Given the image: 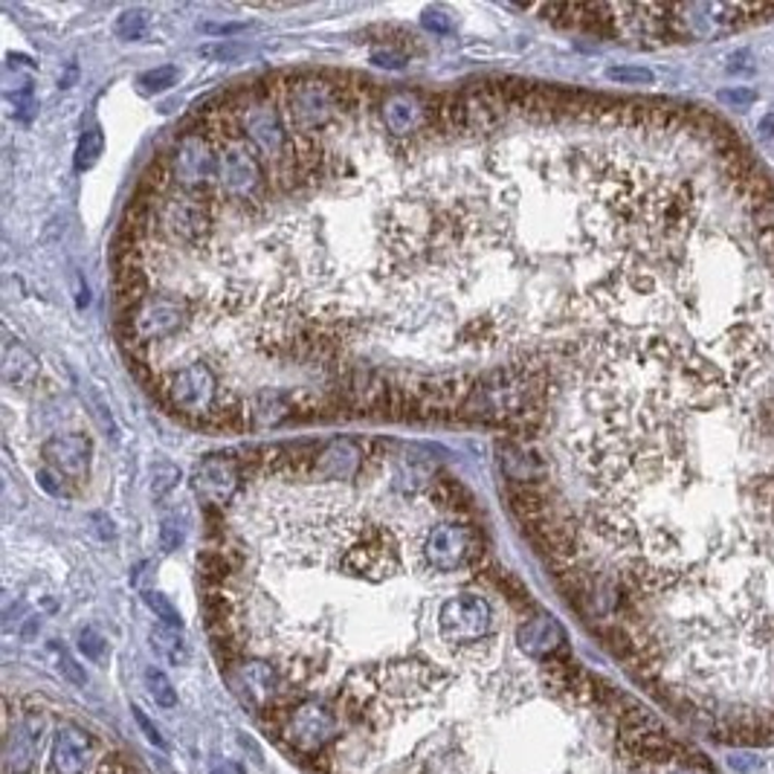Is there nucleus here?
I'll list each match as a JSON object with an SVG mask.
<instances>
[{
	"instance_id": "38",
	"label": "nucleus",
	"mask_w": 774,
	"mask_h": 774,
	"mask_svg": "<svg viewBox=\"0 0 774 774\" xmlns=\"http://www.w3.org/2000/svg\"><path fill=\"white\" fill-rule=\"evenodd\" d=\"M372 59V64L374 67H380V70H400V67H407V61H409V55L400 47H377V50L369 55Z\"/></svg>"
},
{
	"instance_id": "34",
	"label": "nucleus",
	"mask_w": 774,
	"mask_h": 774,
	"mask_svg": "<svg viewBox=\"0 0 774 774\" xmlns=\"http://www.w3.org/2000/svg\"><path fill=\"white\" fill-rule=\"evenodd\" d=\"M35 478H38V487H41L43 494L55 496V499H67V496H73V482L61 476V473H55L52 467H41L38 473H35Z\"/></svg>"
},
{
	"instance_id": "6",
	"label": "nucleus",
	"mask_w": 774,
	"mask_h": 774,
	"mask_svg": "<svg viewBox=\"0 0 774 774\" xmlns=\"http://www.w3.org/2000/svg\"><path fill=\"white\" fill-rule=\"evenodd\" d=\"M421 557L433 572H459L464 565L482 560V534L470 528L467 522H438L426 530L424 542H421Z\"/></svg>"
},
{
	"instance_id": "35",
	"label": "nucleus",
	"mask_w": 774,
	"mask_h": 774,
	"mask_svg": "<svg viewBox=\"0 0 774 774\" xmlns=\"http://www.w3.org/2000/svg\"><path fill=\"white\" fill-rule=\"evenodd\" d=\"M142 600H146L148 609H151V612L160 617V624L180 629V624H183L180 615H177V609L172 607V600L165 598V595H160V591H146V595H142Z\"/></svg>"
},
{
	"instance_id": "29",
	"label": "nucleus",
	"mask_w": 774,
	"mask_h": 774,
	"mask_svg": "<svg viewBox=\"0 0 774 774\" xmlns=\"http://www.w3.org/2000/svg\"><path fill=\"white\" fill-rule=\"evenodd\" d=\"M287 415H294V403L287 395H276V391H261L259 398L250 403V421L252 426H273L278 421H285Z\"/></svg>"
},
{
	"instance_id": "12",
	"label": "nucleus",
	"mask_w": 774,
	"mask_h": 774,
	"mask_svg": "<svg viewBox=\"0 0 774 774\" xmlns=\"http://www.w3.org/2000/svg\"><path fill=\"white\" fill-rule=\"evenodd\" d=\"M241 134L244 139L255 148V154L261 160H267L270 165L278 163L282 154L287 151L285 130H282V120H278V104L259 93L241 113Z\"/></svg>"
},
{
	"instance_id": "45",
	"label": "nucleus",
	"mask_w": 774,
	"mask_h": 774,
	"mask_svg": "<svg viewBox=\"0 0 774 774\" xmlns=\"http://www.w3.org/2000/svg\"><path fill=\"white\" fill-rule=\"evenodd\" d=\"M93 522L99 525V528H102V539H111L113 537V525H111V520L104 516V513H96Z\"/></svg>"
},
{
	"instance_id": "8",
	"label": "nucleus",
	"mask_w": 774,
	"mask_h": 774,
	"mask_svg": "<svg viewBox=\"0 0 774 774\" xmlns=\"http://www.w3.org/2000/svg\"><path fill=\"white\" fill-rule=\"evenodd\" d=\"M342 572L357 580H386L398 572V546L386 528H372L354 534L348 548L342 551Z\"/></svg>"
},
{
	"instance_id": "9",
	"label": "nucleus",
	"mask_w": 774,
	"mask_h": 774,
	"mask_svg": "<svg viewBox=\"0 0 774 774\" xmlns=\"http://www.w3.org/2000/svg\"><path fill=\"white\" fill-rule=\"evenodd\" d=\"M217 186L241 203L259 198L264 186V168H261V157L247 139L235 137L217 146Z\"/></svg>"
},
{
	"instance_id": "40",
	"label": "nucleus",
	"mask_w": 774,
	"mask_h": 774,
	"mask_svg": "<svg viewBox=\"0 0 774 774\" xmlns=\"http://www.w3.org/2000/svg\"><path fill=\"white\" fill-rule=\"evenodd\" d=\"M90 407H93V417H96V424H99V429H102L111 441H116L120 438V429H116V421H113V415H111V407L104 403L99 395H90Z\"/></svg>"
},
{
	"instance_id": "37",
	"label": "nucleus",
	"mask_w": 774,
	"mask_h": 774,
	"mask_svg": "<svg viewBox=\"0 0 774 774\" xmlns=\"http://www.w3.org/2000/svg\"><path fill=\"white\" fill-rule=\"evenodd\" d=\"M183 520L177 516V513H168L163 522H160V548H163L165 554H172V551H177L183 542Z\"/></svg>"
},
{
	"instance_id": "18",
	"label": "nucleus",
	"mask_w": 774,
	"mask_h": 774,
	"mask_svg": "<svg viewBox=\"0 0 774 774\" xmlns=\"http://www.w3.org/2000/svg\"><path fill=\"white\" fill-rule=\"evenodd\" d=\"M43 728H47V722H43L41 713H26L24 720L9 728L7 751H3V772L26 774L33 769L38 754H41Z\"/></svg>"
},
{
	"instance_id": "7",
	"label": "nucleus",
	"mask_w": 774,
	"mask_h": 774,
	"mask_svg": "<svg viewBox=\"0 0 774 774\" xmlns=\"http://www.w3.org/2000/svg\"><path fill=\"white\" fill-rule=\"evenodd\" d=\"M189 313L180 302L172 299H146L139 304L137 311L122 313L120 325V339L125 342V348H146L148 342L165 339L177 334L186 325Z\"/></svg>"
},
{
	"instance_id": "4",
	"label": "nucleus",
	"mask_w": 774,
	"mask_h": 774,
	"mask_svg": "<svg viewBox=\"0 0 774 774\" xmlns=\"http://www.w3.org/2000/svg\"><path fill=\"white\" fill-rule=\"evenodd\" d=\"M168 412L195 426H207L209 415L221 403L217 374L207 363H191L165 377V389L157 395Z\"/></svg>"
},
{
	"instance_id": "14",
	"label": "nucleus",
	"mask_w": 774,
	"mask_h": 774,
	"mask_svg": "<svg viewBox=\"0 0 774 774\" xmlns=\"http://www.w3.org/2000/svg\"><path fill=\"white\" fill-rule=\"evenodd\" d=\"M496 461H499V470L508 478V485L542 487L551 494V464L537 444L499 441L496 444Z\"/></svg>"
},
{
	"instance_id": "23",
	"label": "nucleus",
	"mask_w": 774,
	"mask_h": 774,
	"mask_svg": "<svg viewBox=\"0 0 774 774\" xmlns=\"http://www.w3.org/2000/svg\"><path fill=\"white\" fill-rule=\"evenodd\" d=\"M0 372L3 380L15 389H29L38 377H41V363L33 354V348H26L21 339H7L3 357H0Z\"/></svg>"
},
{
	"instance_id": "25",
	"label": "nucleus",
	"mask_w": 774,
	"mask_h": 774,
	"mask_svg": "<svg viewBox=\"0 0 774 774\" xmlns=\"http://www.w3.org/2000/svg\"><path fill=\"white\" fill-rule=\"evenodd\" d=\"M238 678H241L244 685L250 687L252 699H255L259 704H267L276 699L278 670L273 667L270 661H264V659L244 661L241 667H238Z\"/></svg>"
},
{
	"instance_id": "17",
	"label": "nucleus",
	"mask_w": 774,
	"mask_h": 774,
	"mask_svg": "<svg viewBox=\"0 0 774 774\" xmlns=\"http://www.w3.org/2000/svg\"><path fill=\"white\" fill-rule=\"evenodd\" d=\"M41 455L47 461V467H52L55 473H61L64 478H70L73 485L87 478L90 473V461H93V447L90 438L78 433L55 435L41 447Z\"/></svg>"
},
{
	"instance_id": "36",
	"label": "nucleus",
	"mask_w": 774,
	"mask_h": 774,
	"mask_svg": "<svg viewBox=\"0 0 774 774\" xmlns=\"http://www.w3.org/2000/svg\"><path fill=\"white\" fill-rule=\"evenodd\" d=\"M177 482H180V470L174 467L172 461H163V464H157V467L151 470V494H154L157 499L168 494Z\"/></svg>"
},
{
	"instance_id": "28",
	"label": "nucleus",
	"mask_w": 774,
	"mask_h": 774,
	"mask_svg": "<svg viewBox=\"0 0 774 774\" xmlns=\"http://www.w3.org/2000/svg\"><path fill=\"white\" fill-rule=\"evenodd\" d=\"M148 644H151V650H154L160 659L174 664V667H183V664L189 661V644H186V638L180 635V629H174V626L157 624L154 629L148 633Z\"/></svg>"
},
{
	"instance_id": "44",
	"label": "nucleus",
	"mask_w": 774,
	"mask_h": 774,
	"mask_svg": "<svg viewBox=\"0 0 774 774\" xmlns=\"http://www.w3.org/2000/svg\"><path fill=\"white\" fill-rule=\"evenodd\" d=\"M99 774H130V769H125V765L120 763V760H104L102 769H99Z\"/></svg>"
},
{
	"instance_id": "20",
	"label": "nucleus",
	"mask_w": 774,
	"mask_h": 774,
	"mask_svg": "<svg viewBox=\"0 0 774 774\" xmlns=\"http://www.w3.org/2000/svg\"><path fill=\"white\" fill-rule=\"evenodd\" d=\"M96 739L78 725H61L52 737L50 774H87L93 763Z\"/></svg>"
},
{
	"instance_id": "24",
	"label": "nucleus",
	"mask_w": 774,
	"mask_h": 774,
	"mask_svg": "<svg viewBox=\"0 0 774 774\" xmlns=\"http://www.w3.org/2000/svg\"><path fill=\"white\" fill-rule=\"evenodd\" d=\"M429 499H433V504H438L441 511L447 513H455V516H473V511H476V504H473V496H470V490L461 482H455L452 476H435L433 482H429Z\"/></svg>"
},
{
	"instance_id": "13",
	"label": "nucleus",
	"mask_w": 774,
	"mask_h": 774,
	"mask_svg": "<svg viewBox=\"0 0 774 774\" xmlns=\"http://www.w3.org/2000/svg\"><path fill=\"white\" fill-rule=\"evenodd\" d=\"M160 224L183 244H203L212 233V203L203 191H183L165 203Z\"/></svg>"
},
{
	"instance_id": "41",
	"label": "nucleus",
	"mask_w": 774,
	"mask_h": 774,
	"mask_svg": "<svg viewBox=\"0 0 774 774\" xmlns=\"http://www.w3.org/2000/svg\"><path fill=\"white\" fill-rule=\"evenodd\" d=\"M424 26L426 29H433V33H452V21H450V15L447 12H441L438 7H433V9H426L424 12Z\"/></svg>"
},
{
	"instance_id": "19",
	"label": "nucleus",
	"mask_w": 774,
	"mask_h": 774,
	"mask_svg": "<svg viewBox=\"0 0 774 774\" xmlns=\"http://www.w3.org/2000/svg\"><path fill=\"white\" fill-rule=\"evenodd\" d=\"M377 113H380L386 130L398 139H409L412 134L424 128L426 122H433V113L426 111V102L417 93H412V90L386 93L380 99Z\"/></svg>"
},
{
	"instance_id": "1",
	"label": "nucleus",
	"mask_w": 774,
	"mask_h": 774,
	"mask_svg": "<svg viewBox=\"0 0 774 774\" xmlns=\"http://www.w3.org/2000/svg\"><path fill=\"white\" fill-rule=\"evenodd\" d=\"M560 180L572 282L528 354L577 485L554 577L673 720L774 746L772 165L702 104L629 96Z\"/></svg>"
},
{
	"instance_id": "43",
	"label": "nucleus",
	"mask_w": 774,
	"mask_h": 774,
	"mask_svg": "<svg viewBox=\"0 0 774 774\" xmlns=\"http://www.w3.org/2000/svg\"><path fill=\"white\" fill-rule=\"evenodd\" d=\"M134 716H137V722H139V728H142V734H146V737L151 739V742H154V746L163 748V746H165L163 734H160V731L154 728V722L148 720L146 711H139V708H134Z\"/></svg>"
},
{
	"instance_id": "27",
	"label": "nucleus",
	"mask_w": 774,
	"mask_h": 774,
	"mask_svg": "<svg viewBox=\"0 0 774 774\" xmlns=\"http://www.w3.org/2000/svg\"><path fill=\"white\" fill-rule=\"evenodd\" d=\"M433 464L429 452L421 450V447H407L403 455H400L398 464V482L403 490H417V487L429 485V476H433Z\"/></svg>"
},
{
	"instance_id": "32",
	"label": "nucleus",
	"mask_w": 774,
	"mask_h": 774,
	"mask_svg": "<svg viewBox=\"0 0 774 774\" xmlns=\"http://www.w3.org/2000/svg\"><path fill=\"white\" fill-rule=\"evenodd\" d=\"M146 687H148V694L154 696V702L160 704V708H174V704H177V690H174V685L168 682V676H165L163 670L148 667L146 670Z\"/></svg>"
},
{
	"instance_id": "33",
	"label": "nucleus",
	"mask_w": 774,
	"mask_h": 774,
	"mask_svg": "<svg viewBox=\"0 0 774 774\" xmlns=\"http://www.w3.org/2000/svg\"><path fill=\"white\" fill-rule=\"evenodd\" d=\"M146 33L148 12H142V9H128V12H122L120 21H116V35H120L122 41H137V38H142Z\"/></svg>"
},
{
	"instance_id": "22",
	"label": "nucleus",
	"mask_w": 774,
	"mask_h": 774,
	"mask_svg": "<svg viewBox=\"0 0 774 774\" xmlns=\"http://www.w3.org/2000/svg\"><path fill=\"white\" fill-rule=\"evenodd\" d=\"M365 467L363 447L351 438H334L313 459V476L325 482H348Z\"/></svg>"
},
{
	"instance_id": "15",
	"label": "nucleus",
	"mask_w": 774,
	"mask_h": 774,
	"mask_svg": "<svg viewBox=\"0 0 774 774\" xmlns=\"http://www.w3.org/2000/svg\"><path fill=\"white\" fill-rule=\"evenodd\" d=\"M334 734H337V720L320 702L299 704L285 722V739L302 751H320L334 739Z\"/></svg>"
},
{
	"instance_id": "3",
	"label": "nucleus",
	"mask_w": 774,
	"mask_h": 774,
	"mask_svg": "<svg viewBox=\"0 0 774 774\" xmlns=\"http://www.w3.org/2000/svg\"><path fill=\"white\" fill-rule=\"evenodd\" d=\"M287 120L299 134L313 137L342 116L339 111L337 87L325 73H299L290 76L285 96Z\"/></svg>"
},
{
	"instance_id": "5",
	"label": "nucleus",
	"mask_w": 774,
	"mask_h": 774,
	"mask_svg": "<svg viewBox=\"0 0 774 774\" xmlns=\"http://www.w3.org/2000/svg\"><path fill=\"white\" fill-rule=\"evenodd\" d=\"M473 380L461 374H441V377H421L400 389V417L403 421H438L455 415L464 407Z\"/></svg>"
},
{
	"instance_id": "10",
	"label": "nucleus",
	"mask_w": 774,
	"mask_h": 774,
	"mask_svg": "<svg viewBox=\"0 0 774 774\" xmlns=\"http://www.w3.org/2000/svg\"><path fill=\"white\" fill-rule=\"evenodd\" d=\"M438 629L450 644L455 647H470V644L485 641L490 629H494V607L487 603V598L464 591L455 595L441 607L438 612Z\"/></svg>"
},
{
	"instance_id": "30",
	"label": "nucleus",
	"mask_w": 774,
	"mask_h": 774,
	"mask_svg": "<svg viewBox=\"0 0 774 774\" xmlns=\"http://www.w3.org/2000/svg\"><path fill=\"white\" fill-rule=\"evenodd\" d=\"M102 134L99 130H85L82 137H78V146H76V168L78 172H87V168H93L96 160L102 157Z\"/></svg>"
},
{
	"instance_id": "26",
	"label": "nucleus",
	"mask_w": 774,
	"mask_h": 774,
	"mask_svg": "<svg viewBox=\"0 0 774 774\" xmlns=\"http://www.w3.org/2000/svg\"><path fill=\"white\" fill-rule=\"evenodd\" d=\"M113 296H116V308L120 313L137 311L139 304L146 302L148 296V276L142 267H116V278H113Z\"/></svg>"
},
{
	"instance_id": "39",
	"label": "nucleus",
	"mask_w": 774,
	"mask_h": 774,
	"mask_svg": "<svg viewBox=\"0 0 774 774\" xmlns=\"http://www.w3.org/2000/svg\"><path fill=\"white\" fill-rule=\"evenodd\" d=\"M78 650H82V656H87V659L93 661H102L104 652H108V644H104L102 633H96V629H82L78 633Z\"/></svg>"
},
{
	"instance_id": "31",
	"label": "nucleus",
	"mask_w": 774,
	"mask_h": 774,
	"mask_svg": "<svg viewBox=\"0 0 774 774\" xmlns=\"http://www.w3.org/2000/svg\"><path fill=\"white\" fill-rule=\"evenodd\" d=\"M177 78H180V70L174 67V64H163V67L146 70V73L137 78V85L142 87L146 93H163V90L177 85Z\"/></svg>"
},
{
	"instance_id": "16",
	"label": "nucleus",
	"mask_w": 774,
	"mask_h": 774,
	"mask_svg": "<svg viewBox=\"0 0 774 774\" xmlns=\"http://www.w3.org/2000/svg\"><path fill=\"white\" fill-rule=\"evenodd\" d=\"M241 485V467L229 455H209L191 473V490L207 502V508L226 504Z\"/></svg>"
},
{
	"instance_id": "42",
	"label": "nucleus",
	"mask_w": 774,
	"mask_h": 774,
	"mask_svg": "<svg viewBox=\"0 0 774 774\" xmlns=\"http://www.w3.org/2000/svg\"><path fill=\"white\" fill-rule=\"evenodd\" d=\"M59 667H61V673H64V676H67V678H70V682H73V685H78V687H82V685H85V682H87V676H85V670L78 667L76 661L70 659L67 652H59Z\"/></svg>"
},
{
	"instance_id": "21",
	"label": "nucleus",
	"mask_w": 774,
	"mask_h": 774,
	"mask_svg": "<svg viewBox=\"0 0 774 774\" xmlns=\"http://www.w3.org/2000/svg\"><path fill=\"white\" fill-rule=\"evenodd\" d=\"M516 644L525 656L534 659H554L560 652H565V633L563 624L548 612H534L525 617L516 629Z\"/></svg>"
},
{
	"instance_id": "11",
	"label": "nucleus",
	"mask_w": 774,
	"mask_h": 774,
	"mask_svg": "<svg viewBox=\"0 0 774 774\" xmlns=\"http://www.w3.org/2000/svg\"><path fill=\"white\" fill-rule=\"evenodd\" d=\"M168 165H172V177L177 186H183L186 191H203L207 186L217 183V146L212 139L189 130L174 142Z\"/></svg>"
},
{
	"instance_id": "2",
	"label": "nucleus",
	"mask_w": 774,
	"mask_h": 774,
	"mask_svg": "<svg viewBox=\"0 0 774 774\" xmlns=\"http://www.w3.org/2000/svg\"><path fill=\"white\" fill-rule=\"evenodd\" d=\"M537 12L560 26H577L583 33L626 38L647 47L704 41L742 33L751 26L774 24V7H725V3H676V7L580 3V7H546Z\"/></svg>"
}]
</instances>
